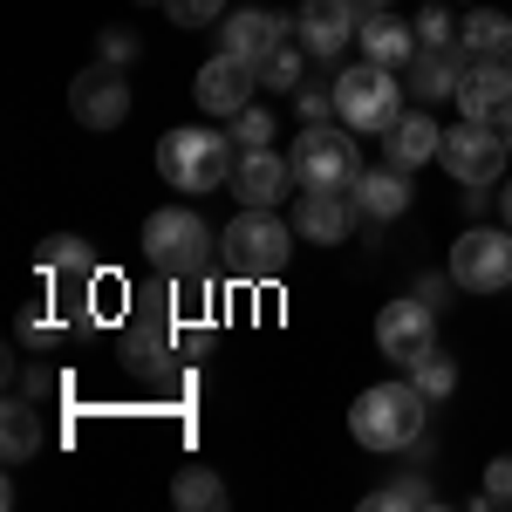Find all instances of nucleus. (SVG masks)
Instances as JSON below:
<instances>
[{"label":"nucleus","mask_w":512,"mask_h":512,"mask_svg":"<svg viewBox=\"0 0 512 512\" xmlns=\"http://www.w3.org/2000/svg\"><path fill=\"white\" fill-rule=\"evenodd\" d=\"M424 410H431V396L410 376L403 383H376V390H362L349 403V437L369 444V451H410L424 437Z\"/></svg>","instance_id":"obj_1"},{"label":"nucleus","mask_w":512,"mask_h":512,"mask_svg":"<svg viewBox=\"0 0 512 512\" xmlns=\"http://www.w3.org/2000/svg\"><path fill=\"white\" fill-rule=\"evenodd\" d=\"M233 164H239V144L233 130H164L158 144V171L164 185H178V192H219V185H233Z\"/></svg>","instance_id":"obj_2"},{"label":"nucleus","mask_w":512,"mask_h":512,"mask_svg":"<svg viewBox=\"0 0 512 512\" xmlns=\"http://www.w3.org/2000/svg\"><path fill=\"white\" fill-rule=\"evenodd\" d=\"M294 219H274V205H239V219L219 233V253L239 280H274L294 260Z\"/></svg>","instance_id":"obj_3"},{"label":"nucleus","mask_w":512,"mask_h":512,"mask_svg":"<svg viewBox=\"0 0 512 512\" xmlns=\"http://www.w3.org/2000/svg\"><path fill=\"white\" fill-rule=\"evenodd\" d=\"M403 117V76L396 69H383V62H355V69H342L335 76V123L342 130H390V123Z\"/></svg>","instance_id":"obj_4"},{"label":"nucleus","mask_w":512,"mask_h":512,"mask_svg":"<svg viewBox=\"0 0 512 512\" xmlns=\"http://www.w3.org/2000/svg\"><path fill=\"white\" fill-rule=\"evenodd\" d=\"M144 260L158 267L164 280H185V274H205L212 267V233L192 205H164L144 219Z\"/></svg>","instance_id":"obj_5"},{"label":"nucleus","mask_w":512,"mask_h":512,"mask_svg":"<svg viewBox=\"0 0 512 512\" xmlns=\"http://www.w3.org/2000/svg\"><path fill=\"white\" fill-rule=\"evenodd\" d=\"M294 185L301 192H349L355 178H362V158H355V137L349 130H328V123H308L301 137H294Z\"/></svg>","instance_id":"obj_6"},{"label":"nucleus","mask_w":512,"mask_h":512,"mask_svg":"<svg viewBox=\"0 0 512 512\" xmlns=\"http://www.w3.org/2000/svg\"><path fill=\"white\" fill-rule=\"evenodd\" d=\"M117 349H123V369H130V376H151V383H164V376L178 369V355L198 349V335L171 328V301H164L158 315H151V308H137V315L123 321Z\"/></svg>","instance_id":"obj_7"},{"label":"nucleus","mask_w":512,"mask_h":512,"mask_svg":"<svg viewBox=\"0 0 512 512\" xmlns=\"http://www.w3.org/2000/svg\"><path fill=\"white\" fill-rule=\"evenodd\" d=\"M451 280L465 294H506L512 287V226H472L451 239Z\"/></svg>","instance_id":"obj_8"},{"label":"nucleus","mask_w":512,"mask_h":512,"mask_svg":"<svg viewBox=\"0 0 512 512\" xmlns=\"http://www.w3.org/2000/svg\"><path fill=\"white\" fill-rule=\"evenodd\" d=\"M444 171L458 178V185H499V171H506V137H499V123H458V130H444Z\"/></svg>","instance_id":"obj_9"},{"label":"nucleus","mask_w":512,"mask_h":512,"mask_svg":"<svg viewBox=\"0 0 512 512\" xmlns=\"http://www.w3.org/2000/svg\"><path fill=\"white\" fill-rule=\"evenodd\" d=\"M376 349L390 355L396 369H410L417 355L437 349V308L417 294V301H390L383 315H376Z\"/></svg>","instance_id":"obj_10"},{"label":"nucleus","mask_w":512,"mask_h":512,"mask_svg":"<svg viewBox=\"0 0 512 512\" xmlns=\"http://www.w3.org/2000/svg\"><path fill=\"white\" fill-rule=\"evenodd\" d=\"M362 0H301V14H294V41L315 55V62H328V55H342L355 35H362Z\"/></svg>","instance_id":"obj_11"},{"label":"nucleus","mask_w":512,"mask_h":512,"mask_svg":"<svg viewBox=\"0 0 512 512\" xmlns=\"http://www.w3.org/2000/svg\"><path fill=\"white\" fill-rule=\"evenodd\" d=\"M69 110H76L82 130H117V123L130 117V82H123V69H110V62L82 69V76L69 82Z\"/></svg>","instance_id":"obj_12"},{"label":"nucleus","mask_w":512,"mask_h":512,"mask_svg":"<svg viewBox=\"0 0 512 512\" xmlns=\"http://www.w3.org/2000/svg\"><path fill=\"white\" fill-rule=\"evenodd\" d=\"M253 82H260V69L219 48V55H212V62L198 69L192 96H198V110H205V117H239V110L253 103Z\"/></svg>","instance_id":"obj_13"},{"label":"nucleus","mask_w":512,"mask_h":512,"mask_svg":"<svg viewBox=\"0 0 512 512\" xmlns=\"http://www.w3.org/2000/svg\"><path fill=\"white\" fill-rule=\"evenodd\" d=\"M458 110L472 123H506L512 117V62L506 55H472V69L458 82Z\"/></svg>","instance_id":"obj_14"},{"label":"nucleus","mask_w":512,"mask_h":512,"mask_svg":"<svg viewBox=\"0 0 512 512\" xmlns=\"http://www.w3.org/2000/svg\"><path fill=\"white\" fill-rule=\"evenodd\" d=\"M280 41H287V14H274V7H239V14H226L219 21V48L226 55H239V62H267Z\"/></svg>","instance_id":"obj_15"},{"label":"nucleus","mask_w":512,"mask_h":512,"mask_svg":"<svg viewBox=\"0 0 512 512\" xmlns=\"http://www.w3.org/2000/svg\"><path fill=\"white\" fill-rule=\"evenodd\" d=\"M355 219H362L355 192H301V205H294V233L315 239V246H335V239H349V233H355Z\"/></svg>","instance_id":"obj_16"},{"label":"nucleus","mask_w":512,"mask_h":512,"mask_svg":"<svg viewBox=\"0 0 512 512\" xmlns=\"http://www.w3.org/2000/svg\"><path fill=\"white\" fill-rule=\"evenodd\" d=\"M355 41H362L369 62H383V69H396V76L417 62V21H403V14H390V7H369Z\"/></svg>","instance_id":"obj_17"},{"label":"nucleus","mask_w":512,"mask_h":512,"mask_svg":"<svg viewBox=\"0 0 512 512\" xmlns=\"http://www.w3.org/2000/svg\"><path fill=\"white\" fill-rule=\"evenodd\" d=\"M465 69H472V55H465V48H417V62L403 69V89L431 110V103H444V96H458Z\"/></svg>","instance_id":"obj_18"},{"label":"nucleus","mask_w":512,"mask_h":512,"mask_svg":"<svg viewBox=\"0 0 512 512\" xmlns=\"http://www.w3.org/2000/svg\"><path fill=\"white\" fill-rule=\"evenodd\" d=\"M233 192H239V205H280V198L294 192V164L280 158L274 144H267V151H239Z\"/></svg>","instance_id":"obj_19"},{"label":"nucleus","mask_w":512,"mask_h":512,"mask_svg":"<svg viewBox=\"0 0 512 512\" xmlns=\"http://www.w3.org/2000/svg\"><path fill=\"white\" fill-rule=\"evenodd\" d=\"M383 151H390V164H403V171H424V164L444 151V130H437V117L417 103V110H403V117L383 130Z\"/></svg>","instance_id":"obj_20"},{"label":"nucleus","mask_w":512,"mask_h":512,"mask_svg":"<svg viewBox=\"0 0 512 512\" xmlns=\"http://www.w3.org/2000/svg\"><path fill=\"white\" fill-rule=\"evenodd\" d=\"M349 192H355V205H362V219H403V212H410V171H403V164L362 171Z\"/></svg>","instance_id":"obj_21"},{"label":"nucleus","mask_w":512,"mask_h":512,"mask_svg":"<svg viewBox=\"0 0 512 512\" xmlns=\"http://www.w3.org/2000/svg\"><path fill=\"white\" fill-rule=\"evenodd\" d=\"M41 444H48L41 410L28 403V396H14V403L0 410V451H7V465H28V458H41Z\"/></svg>","instance_id":"obj_22"},{"label":"nucleus","mask_w":512,"mask_h":512,"mask_svg":"<svg viewBox=\"0 0 512 512\" xmlns=\"http://www.w3.org/2000/svg\"><path fill=\"white\" fill-rule=\"evenodd\" d=\"M458 48H465V55H512V14L472 0V14L458 21Z\"/></svg>","instance_id":"obj_23"},{"label":"nucleus","mask_w":512,"mask_h":512,"mask_svg":"<svg viewBox=\"0 0 512 512\" xmlns=\"http://www.w3.org/2000/svg\"><path fill=\"white\" fill-rule=\"evenodd\" d=\"M171 499L185 512H219L226 506V485H219V472H205V465H185V472L171 478Z\"/></svg>","instance_id":"obj_24"},{"label":"nucleus","mask_w":512,"mask_h":512,"mask_svg":"<svg viewBox=\"0 0 512 512\" xmlns=\"http://www.w3.org/2000/svg\"><path fill=\"white\" fill-rule=\"evenodd\" d=\"M308 62H315V55H308L301 41H280L274 55L260 62V89H287V96H294V89L308 82Z\"/></svg>","instance_id":"obj_25"},{"label":"nucleus","mask_w":512,"mask_h":512,"mask_svg":"<svg viewBox=\"0 0 512 512\" xmlns=\"http://www.w3.org/2000/svg\"><path fill=\"white\" fill-rule=\"evenodd\" d=\"M14 328H21V349H55L69 321H62V308L41 294V301H28V308H21V321H14Z\"/></svg>","instance_id":"obj_26"},{"label":"nucleus","mask_w":512,"mask_h":512,"mask_svg":"<svg viewBox=\"0 0 512 512\" xmlns=\"http://www.w3.org/2000/svg\"><path fill=\"white\" fill-rule=\"evenodd\" d=\"M410 383H417V390L431 396V403H444V396L458 390V362H451V355H444V349L417 355V362H410Z\"/></svg>","instance_id":"obj_27"},{"label":"nucleus","mask_w":512,"mask_h":512,"mask_svg":"<svg viewBox=\"0 0 512 512\" xmlns=\"http://www.w3.org/2000/svg\"><path fill=\"white\" fill-rule=\"evenodd\" d=\"M396 506H431V485L424 478H396L383 492H369V512H396Z\"/></svg>","instance_id":"obj_28"},{"label":"nucleus","mask_w":512,"mask_h":512,"mask_svg":"<svg viewBox=\"0 0 512 512\" xmlns=\"http://www.w3.org/2000/svg\"><path fill=\"white\" fill-rule=\"evenodd\" d=\"M233 144H239V151H267V144H274V117L246 103V110L233 117Z\"/></svg>","instance_id":"obj_29"},{"label":"nucleus","mask_w":512,"mask_h":512,"mask_svg":"<svg viewBox=\"0 0 512 512\" xmlns=\"http://www.w3.org/2000/svg\"><path fill=\"white\" fill-rule=\"evenodd\" d=\"M417 48H458V21L444 7H424L417 14Z\"/></svg>","instance_id":"obj_30"},{"label":"nucleus","mask_w":512,"mask_h":512,"mask_svg":"<svg viewBox=\"0 0 512 512\" xmlns=\"http://www.w3.org/2000/svg\"><path fill=\"white\" fill-rule=\"evenodd\" d=\"M164 14L178 28H205V21H226V0H164Z\"/></svg>","instance_id":"obj_31"},{"label":"nucleus","mask_w":512,"mask_h":512,"mask_svg":"<svg viewBox=\"0 0 512 512\" xmlns=\"http://www.w3.org/2000/svg\"><path fill=\"white\" fill-rule=\"evenodd\" d=\"M96 55H103L110 69H130V62H137V35H130V28H110V35L96 41Z\"/></svg>","instance_id":"obj_32"},{"label":"nucleus","mask_w":512,"mask_h":512,"mask_svg":"<svg viewBox=\"0 0 512 512\" xmlns=\"http://www.w3.org/2000/svg\"><path fill=\"white\" fill-rule=\"evenodd\" d=\"M294 103H301V117H308V123L335 117V89H315V82H301V89H294Z\"/></svg>","instance_id":"obj_33"},{"label":"nucleus","mask_w":512,"mask_h":512,"mask_svg":"<svg viewBox=\"0 0 512 512\" xmlns=\"http://www.w3.org/2000/svg\"><path fill=\"white\" fill-rule=\"evenodd\" d=\"M485 506H512V458L485 465Z\"/></svg>","instance_id":"obj_34"},{"label":"nucleus","mask_w":512,"mask_h":512,"mask_svg":"<svg viewBox=\"0 0 512 512\" xmlns=\"http://www.w3.org/2000/svg\"><path fill=\"white\" fill-rule=\"evenodd\" d=\"M451 287H458V280H451V267H444V274H424V280H417V294H424L431 308H444V301H451Z\"/></svg>","instance_id":"obj_35"},{"label":"nucleus","mask_w":512,"mask_h":512,"mask_svg":"<svg viewBox=\"0 0 512 512\" xmlns=\"http://www.w3.org/2000/svg\"><path fill=\"white\" fill-rule=\"evenodd\" d=\"M28 396H55V376L48 369H28Z\"/></svg>","instance_id":"obj_36"},{"label":"nucleus","mask_w":512,"mask_h":512,"mask_svg":"<svg viewBox=\"0 0 512 512\" xmlns=\"http://www.w3.org/2000/svg\"><path fill=\"white\" fill-rule=\"evenodd\" d=\"M499 212H506V226H512V185H499Z\"/></svg>","instance_id":"obj_37"},{"label":"nucleus","mask_w":512,"mask_h":512,"mask_svg":"<svg viewBox=\"0 0 512 512\" xmlns=\"http://www.w3.org/2000/svg\"><path fill=\"white\" fill-rule=\"evenodd\" d=\"M499 137H506V151H512V117H506V123H499Z\"/></svg>","instance_id":"obj_38"},{"label":"nucleus","mask_w":512,"mask_h":512,"mask_svg":"<svg viewBox=\"0 0 512 512\" xmlns=\"http://www.w3.org/2000/svg\"><path fill=\"white\" fill-rule=\"evenodd\" d=\"M362 7H396V0H362Z\"/></svg>","instance_id":"obj_39"},{"label":"nucleus","mask_w":512,"mask_h":512,"mask_svg":"<svg viewBox=\"0 0 512 512\" xmlns=\"http://www.w3.org/2000/svg\"><path fill=\"white\" fill-rule=\"evenodd\" d=\"M506 62H512V55H506Z\"/></svg>","instance_id":"obj_40"}]
</instances>
